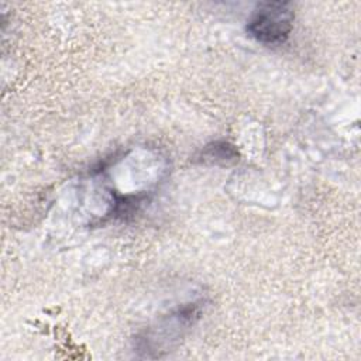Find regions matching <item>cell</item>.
Instances as JSON below:
<instances>
[{
  "instance_id": "3957f363",
  "label": "cell",
  "mask_w": 361,
  "mask_h": 361,
  "mask_svg": "<svg viewBox=\"0 0 361 361\" xmlns=\"http://www.w3.org/2000/svg\"><path fill=\"white\" fill-rule=\"evenodd\" d=\"M197 159L206 165H230L238 161V151L228 141H213L200 149Z\"/></svg>"
},
{
  "instance_id": "6da1fadb",
  "label": "cell",
  "mask_w": 361,
  "mask_h": 361,
  "mask_svg": "<svg viewBox=\"0 0 361 361\" xmlns=\"http://www.w3.org/2000/svg\"><path fill=\"white\" fill-rule=\"evenodd\" d=\"M293 6L289 1H262L247 21V34L265 45L283 44L293 28Z\"/></svg>"
},
{
  "instance_id": "7a4b0ae2",
  "label": "cell",
  "mask_w": 361,
  "mask_h": 361,
  "mask_svg": "<svg viewBox=\"0 0 361 361\" xmlns=\"http://www.w3.org/2000/svg\"><path fill=\"white\" fill-rule=\"evenodd\" d=\"M200 307L199 303H188L183 307H179L173 313H171L166 319L161 320L158 324V331H148L144 334L142 338H140L141 350H144L147 345H149L152 341L158 340V347L155 348L157 354L155 357H159V348L164 345L165 351L171 347L172 341H178L179 337L183 336V333L195 324V322L199 319Z\"/></svg>"
}]
</instances>
